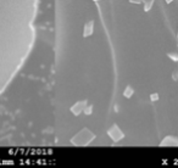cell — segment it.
Segmentation results:
<instances>
[{"mask_svg":"<svg viewBox=\"0 0 178 168\" xmlns=\"http://www.w3.org/2000/svg\"><path fill=\"white\" fill-rule=\"evenodd\" d=\"M160 145L161 146H178V136H173V135L166 136Z\"/></svg>","mask_w":178,"mask_h":168,"instance_id":"cell-1","label":"cell"},{"mask_svg":"<svg viewBox=\"0 0 178 168\" xmlns=\"http://www.w3.org/2000/svg\"><path fill=\"white\" fill-rule=\"evenodd\" d=\"M168 57H169L172 61H176V62H178V55H177V54H174V52H172V54H168Z\"/></svg>","mask_w":178,"mask_h":168,"instance_id":"cell-2","label":"cell"},{"mask_svg":"<svg viewBox=\"0 0 178 168\" xmlns=\"http://www.w3.org/2000/svg\"><path fill=\"white\" fill-rule=\"evenodd\" d=\"M172 78H173L174 80H178V69H176V71L173 72V75H172Z\"/></svg>","mask_w":178,"mask_h":168,"instance_id":"cell-3","label":"cell"},{"mask_svg":"<svg viewBox=\"0 0 178 168\" xmlns=\"http://www.w3.org/2000/svg\"><path fill=\"white\" fill-rule=\"evenodd\" d=\"M157 99H158V95H157V94H152V95H151V100H152V101H156Z\"/></svg>","mask_w":178,"mask_h":168,"instance_id":"cell-4","label":"cell"},{"mask_svg":"<svg viewBox=\"0 0 178 168\" xmlns=\"http://www.w3.org/2000/svg\"><path fill=\"white\" fill-rule=\"evenodd\" d=\"M172 1H173V0H166V2H167V4H169V2H172Z\"/></svg>","mask_w":178,"mask_h":168,"instance_id":"cell-5","label":"cell"},{"mask_svg":"<svg viewBox=\"0 0 178 168\" xmlns=\"http://www.w3.org/2000/svg\"><path fill=\"white\" fill-rule=\"evenodd\" d=\"M177 37H178V32H177Z\"/></svg>","mask_w":178,"mask_h":168,"instance_id":"cell-6","label":"cell"}]
</instances>
